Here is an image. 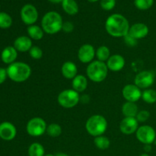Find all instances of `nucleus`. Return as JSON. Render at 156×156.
I'll use <instances>...</instances> for the list:
<instances>
[{
  "label": "nucleus",
  "instance_id": "obj_1",
  "mask_svg": "<svg viewBox=\"0 0 156 156\" xmlns=\"http://www.w3.org/2000/svg\"><path fill=\"white\" fill-rule=\"evenodd\" d=\"M129 21L120 14L110 15L105 22V29L109 35L113 37H123L129 30Z\"/></svg>",
  "mask_w": 156,
  "mask_h": 156
},
{
  "label": "nucleus",
  "instance_id": "obj_2",
  "mask_svg": "<svg viewBox=\"0 0 156 156\" xmlns=\"http://www.w3.org/2000/svg\"><path fill=\"white\" fill-rule=\"evenodd\" d=\"M8 76L15 82L27 81L31 75V68L28 64L22 62H15L7 68Z\"/></svg>",
  "mask_w": 156,
  "mask_h": 156
},
{
  "label": "nucleus",
  "instance_id": "obj_3",
  "mask_svg": "<svg viewBox=\"0 0 156 156\" xmlns=\"http://www.w3.org/2000/svg\"><path fill=\"white\" fill-rule=\"evenodd\" d=\"M63 21L61 15L58 12H49L46 13L41 20V27L44 33L55 34L62 30Z\"/></svg>",
  "mask_w": 156,
  "mask_h": 156
},
{
  "label": "nucleus",
  "instance_id": "obj_4",
  "mask_svg": "<svg viewBox=\"0 0 156 156\" xmlns=\"http://www.w3.org/2000/svg\"><path fill=\"white\" fill-rule=\"evenodd\" d=\"M108 68L106 62L99 60L92 61L86 69V74L88 79L94 82H101L106 79L108 74Z\"/></svg>",
  "mask_w": 156,
  "mask_h": 156
},
{
  "label": "nucleus",
  "instance_id": "obj_5",
  "mask_svg": "<svg viewBox=\"0 0 156 156\" xmlns=\"http://www.w3.org/2000/svg\"><path fill=\"white\" fill-rule=\"evenodd\" d=\"M108 121L105 117L100 114L92 115L85 123V129L88 134L94 137L102 136L107 130Z\"/></svg>",
  "mask_w": 156,
  "mask_h": 156
},
{
  "label": "nucleus",
  "instance_id": "obj_6",
  "mask_svg": "<svg viewBox=\"0 0 156 156\" xmlns=\"http://www.w3.org/2000/svg\"><path fill=\"white\" fill-rule=\"evenodd\" d=\"M79 93L73 89H66L61 91L57 97V101L61 107L66 109L74 108L79 103Z\"/></svg>",
  "mask_w": 156,
  "mask_h": 156
},
{
  "label": "nucleus",
  "instance_id": "obj_7",
  "mask_svg": "<svg viewBox=\"0 0 156 156\" xmlns=\"http://www.w3.org/2000/svg\"><path fill=\"white\" fill-rule=\"evenodd\" d=\"M47 123L41 117H34L27 123L26 130L28 135L33 137H38L44 135L47 131Z\"/></svg>",
  "mask_w": 156,
  "mask_h": 156
},
{
  "label": "nucleus",
  "instance_id": "obj_8",
  "mask_svg": "<svg viewBox=\"0 0 156 156\" xmlns=\"http://www.w3.org/2000/svg\"><path fill=\"white\" fill-rule=\"evenodd\" d=\"M136 139L144 145H152L156 139V132L149 125L140 126L136 132Z\"/></svg>",
  "mask_w": 156,
  "mask_h": 156
},
{
  "label": "nucleus",
  "instance_id": "obj_9",
  "mask_svg": "<svg viewBox=\"0 0 156 156\" xmlns=\"http://www.w3.org/2000/svg\"><path fill=\"white\" fill-rule=\"evenodd\" d=\"M155 82V73L150 70H144L136 76L134 84L140 89H147Z\"/></svg>",
  "mask_w": 156,
  "mask_h": 156
},
{
  "label": "nucleus",
  "instance_id": "obj_10",
  "mask_svg": "<svg viewBox=\"0 0 156 156\" xmlns=\"http://www.w3.org/2000/svg\"><path fill=\"white\" fill-rule=\"evenodd\" d=\"M21 18L27 25H33L38 19V12L31 4H26L21 10Z\"/></svg>",
  "mask_w": 156,
  "mask_h": 156
},
{
  "label": "nucleus",
  "instance_id": "obj_11",
  "mask_svg": "<svg viewBox=\"0 0 156 156\" xmlns=\"http://www.w3.org/2000/svg\"><path fill=\"white\" fill-rule=\"evenodd\" d=\"M122 94L126 101L136 103L140 98H142V91L139 87L134 84H129L123 87Z\"/></svg>",
  "mask_w": 156,
  "mask_h": 156
},
{
  "label": "nucleus",
  "instance_id": "obj_12",
  "mask_svg": "<svg viewBox=\"0 0 156 156\" xmlns=\"http://www.w3.org/2000/svg\"><path fill=\"white\" fill-rule=\"evenodd\" d=\"M96 50L91 44H84L78 51V58L82 63H90L95 56Z\"/></svg>",
  "mask_w": 156,
  "mask_h": 156
},
{
  "label": "nucleus",
  "instance_id": "obj_13",
  "mask_svg": "<svg viewBox=\"0 0 156 156\" xmlns=\"http://www.w3.org/2000/svg\"><path fill=\"white\" fill-rule=\"evenodd\" d=\"M138 128L139 122L136 117H124L120 123V129L124 135H132Z\"/></svg>",
  "mask_w": 156,
  "mask_h": 156
},
{
  "label": "nucleus",
  "instance_id": "obj_14",
  "mask_svg": "<svg viewBox=\"0 0 156 156\" xmlns=\"http://www.w3.org/2000/svg\"><path fill=\"white\" fill-rule=\"evenodd\" d=\"M17 129L12 123L3 122L0 124V138L5 141H11L16 136Z\"/></svg>",
  "mask_w": 156,
  "mask_h": 156
},
{
  "label": "nucleus",
  "instance_id": "obj_15",
  "mask_svg": "<svg viewBox=\"0 0 156 156\" xmlns=\"http://www.w3.org/2000/svg\"><path fill=\"white\" fill-rule=\"evenodd\" d=\"M149 32V29L146 24H144V23H136V24L130 26L128 34L138 41V40L146 37Z\"/></svg>",
  "mask_w": 156,
  "mask_h": 156
},
{
  "label": "nucleus",
  "instance_id": "obj_16",
  "mask_svg": "<svg viewBox=\"0 0 156 156\" xmlns=\"http://www.w3.org/2000/svg\"><path fill=\"white\" fill-rule=\"evenodd\" d=\"M125 59L121 55L114 54L110 56L106 62L108 69L112 72H119L123 69L125 66Z\"/></svg>",
  "mask_w": 156,
  "mask_h": 156
},
{
  "label": "nucleus",
  "instance_id": "obj_17",
  "mask_svg": "<svg viewBox=\"0 0 156 156\" xmlns=\"http://www.w3.org/2000/svg\"><path fill=\"white\" fill-rule=\"evenodd\" d=\"M32 41L28 36H20L14 42V47L19 52H27L30 50Z\"/></svg>",
  "mask_w": 156,
  "mask_h": 156
},
{
  "label": "nucleus",
  "instance_id": "obj_18",
  "mask_svg": "<svg viewBox=\"0 0 156 156\" xmlns=\"http://www.w3.org/2000/svg\"><path fill=\"white\" fill-rule=\"evenodd\" d=\"M61 72L64 78L67 79H73L77 76V66L71 61H67L62 64Z\"/></svg>",
  "mask_w": 156,
  "mask_h": 156
},
{
  "label": "nucleus",
  "instance_id": "obj_19",
  "mask_svg": "<svg viewBox=\"0 0 156 156\" xmlns=\"http://www.w3.org/2000/svg\"><path fill=\"white\" fill-rule=\"evenodd\" d=\"M17 57H18V51L15 47H12V46L6 47L2 52V60L6 64L10 65V64L15 62Z\"/></svg>",
  "mask_w": 156,
  "mask_h": 156
},
{
  "label": "nucleus",
  "instance_id": "obj_20",
  "mask_svg": "<svg viewBox=\"0 0 156 156\" xmlns=\"http://www.w3.org/2000/svg\"><path fill=\"white\" fill-rule=\"evenodd\" d=\"M73 89L78 93L83 92L88 87V80L87 78L83 75H77L72 82Z\"/></svg>",
  "mask_w": 156,
  "mask_h": 156
},
{
  "label": "nucleus",
  "instance_id": "obj_21",
  "mask_svg": "<svg viewBox=\"0 0 156 156\" xmlns=\"http://www.w3.org/2000/svg\"><path fill=\"white\" fill-rule=\"evenodd\" d=\"M121 110L125 117H136L139 112L138 106L134 102L126 101L123 105Z\"/></svg>",
  "mask_w": 156,
  "mask_h": 156
},
{
  "label": "nucleus",
  "instance_id": "obj_22",
  "mask_svg": "<svg viewBox=\"0 0 156 156\" xmlns=\"http://www.w3.org/2000/svg\"><path fill=\"white\" fill-rule=\"evenodd\" d=\"M27 31L28 37L30 39L35 40V41H40V40L44 37V30L42 29V27L38 25L33 24V25L28 26Z\"/></svg>",
  "mask_w": 156,
  "mask_h": 156
},
{
  "label": "nucleus",
  "instance_id": "obj_23",
  "mask_svg": "<svg viewBox=\"0 0 156 156\" xmlns=\"http://www.w3.org/2000/svg\"><path fill=\"white\" fill-rule=\"evenodd\" d=\"M62 7L64 12L69 15H75L79 12V5L75 0H63Z\"/></svg>",
  "mask_w": 156,
  "mask_h": 156
},
{
  "label": "nucleus",
  "instance_id": "obj_24",
  "mask_svg": "<svg viewBox=\"0 0 156 156\" xmlns=\"http://www.w3.org/2000/svg\"><path fill=\"white\" fill-rule=\"evenodd\" d=\"M95 56L101 62H107L111 56V50L107 46H101L96 50Z\"/></svg>",
  "mask_w": 156,
  "mask_h": 156
},
{
  "label": "nucleus",
  "instance_id": "obj_25",
  "mask_svg": "<svg viewBox=\"0 0 156 156\" xmlns=\"http://www.w3.org/2000/svg\"><path fill=\"white\" fill-rule=\"evenodd\" d=\"M45 150L41 143H34L29 146L28 155L29 156H44Z\"/></svg>",
  "mask_w": 156,
  "mask_h": 156
},
{
  "label": "nucleus",
  "instance_id": "obj_26",
  "mask_svg": "<svg viewBox=\"0 0 156 156\" xmlns=\"http://www.w3.org/2000/svg\"><path fill=\"white\" fill-rule=\"evenodd\" d=\"M142 99L149 105L155 104L156 102V91L152 88L145 89L142 92Z\"/></svg>",
  "mask_w": 156,
  "mask_h": 156
},
{
  "label": "nucleus",
  "instance_id": "obj_27",
  "mask_svg": "<svg viewBox=\"0 0 156 156\" xmlns=\"http://www.w3.org/2000/svg\"><path fill=\"white\" fill-rule=\"evenodd\" d=\"M94 143L96 147L98 149H101V150L108 149L110 147V145H111V142H110L109 139L103 135L95 137L94 140Z\"/></svg>",
  "mask_w": 156,
  "mask_h": 156
},
{
  "label": "nucleus",
  "instance_id": "obj_28",
  "mask_svg": "<svg viewBox=\"0 0 156 156\" xmlns=\"http://www.w3.org/2000/svg\"><path fill=\"white\" fill-rule=\"evenodd\" d=\"M46 133L51 137H58L62 133V127L57 123H51L47 126Z\"/></svg>",
  "mask_w": 156,
  "mask_h": 156
},
{
  "label": "nucleus",
  "instance_id": "obj_29",
  "mask_svg": "<svg viewBox=\"0 0 156 156\" xmlns=\"http://www.w3.org/2000/svg\"><path fill=\"white\" fill-rule=\"evenodd\" d=\"M12 24V18L5 12H0V28H9Z\"/></svg>",
  "mask_w": 156,
  "mask_h": 156
},
{
  "label": "nucleus",
  "instance_id": "obj_30",
  "mask_svg": "<svg viewBox=\"0 0 156 156\" xmlns=\"http://www.w3.org/2000/svg\"><path fill=\"white\" fill-rule=\"evenodd\" d=\"M154 0H134L135 6L140 10H147L152 6Z\"/></svg>",
  "mask_w": 156,
  "mask_h": 156
},
{
  "label": "nucleus",
  "instance_id": "obj_31",
  "mask_svg": "<svg viewBox=\"0 0 156 156\" xmlns=\"http://www.w3.org/2000/svg\"><path fill=\"white\" fill-rule=\"evenodd\" d=\"M28 52L30 57L34 59H40L43 56V50L38 46H33Z\"/></svg>",
  "mask_w": 156,
  "mask_h": 156
},
{
  "label": "nucleus",
  "instance_id": "obj_32",
  "mask_svg": "<svg viewBox=\"0 0 156 156\" xmlns=\"http://www.w3.org/2000/svg\"><path fill=\"white\" fill-rule=\"evenodd\" d=\"M149 117H150L149 111H146V110H142V111H139L136 118L138 120L139 123H144L149 120Z\"/></svg>",
  "mask_w": 156,
  "mask_h": 156
},
{
  "label": "nucleus",
  "instance_id": "obj_33",
  "mask_svg": "<svg viewBox=\"0 0 156 156\" xmlns=\"http://www.w3.org/2000/svg\"><path fill=\"white\" fill-rule=\"evenodd\" d=\"M116 0H101V7L105 11H111L115 7Z\"/></svg>",
  "mask_w": 156,
  "mask_h": 156
},
{
  "label": "nucleus",
  "instance_id": "obj_34",
  "mask_svg": "<svg viewBox=\"0 0 156 156\" xmlns=\"http://www.w3.org/2000/svg\"><path fill=\"white\" fill-rule=\"evenodd\" d=\"M123 39H124L125 44L127 46H129V47H135L137 44V42H138V41L136 39L133 37L129 34H127L126 36L123 37Z\"/></svg>",
  "mask_w": 156,
  "mask_h": 156
},
{
  "label": "nucleus",
  "instance_id": "obj_35",
  "mask_svg": "<svg viewBox=\"0 0 156 156\" xmlns=\"http://www.w3.org/2000/svg\"><path fill=\"white\" fill-rule=\"evenodd\" d=\"M74 30V25L70 21H65L62 24V30H63L66 33H71Z\"/></svg>",
  "mask_w": 156,
  "mask_h": 156
},
{
  "label": "nucleus",
  "instance_id": "obj_36",
  "mask_svg": "<svg viewBox=\"0 0 156 156\" xmlns=\"http://www.w3.org/2000/svg\"><path fill=\"white\" fill-rule=\"evenodd\" d=\"M8 76L7 70L5 69L0 68V85L2 84L6 80V78Z\"/></svg>",
  "mask_w": 156,
  "mask_h": 156
},
{
  "label": "nucleus",
  "instance_id": "obj_37",
  "mask_svg": "<svg viewBox=\"0 0 156 156\" xmlns=\"http://www.w3.org/2000/svg\"><path fill=\"white\" fill-rule=\"evenodd\" d=\"M90 101V97L88 94H85L80 96V101L79 102H82V104H88Z\"/></svg>",
  "mask_w": 156,
  "mask_h": 156
},
{
  "label": "nucleus",
  "instance_id": "obj_38",
  "mask_svg": "<svg viewBox=\"0 0 156 156\" xmlns=\"http://www.w3.org/2000/svg\"><path fill=\"white\" fill-rule=\"evenodd\" d=\"M152 146L151 145H144V147H143V149L146 152V153H148V152H151L152 151Z\"/></svg>",
  "mask_w": 156,
  "mask_h": 156
},
{
  "label": "nucleus",
  "instance_id": "obj_39",
  "mask_svg": "<svg viewBox=\"0 0 156 156\" xmlns=\"http://www.w3.org/2000/svg\"><path fill=\"white\" fill-rule=\"evenodd\" d=\"M48 1H50V2H52V3H56V4H57V3L62 2V1H63V0H48Z\"/></svg>",
  "mask_w": 156,
  "mask_h": 156
},
{
  "label": "nucleus",
  "instance_id": "obj_40",
  "mask_svg": "<svg viewBox=\"0 0 156 156\" xmlns=\"http://www.w3.org/2000/svg\"><path fill=\"white\" fill-rule=\"evenodd\" d=\"M55 156H69V155H67V154L66 153H63V152H59V153L56 154Z\"/></svg>",
  "mask_w": 156,
  "mask_h": 156
},
{
  "label": "nucleus",
  "instance_id": "obj_41",
  "mask_svg": "<svg viewBox=\"0 0 156 156\" xmlns=\"http://www.w3.org/2000/svg\"><path fill=\"white\" fill-rule=\"evenodd\" d=\"M87 1H88L89 2H95L98 1V0H87Z\"/></svg>",
  "mask_w": 156,
  "mask_h": 156
},
{
  "label": "nucleus",
  "instance_id": "obj_42",
  "mask_svg": "<svg viewBox=\"0 0 156 156\" xmlns=\"http://www.w3.org/2000/svg\"><path fill=\"white\" fill-rule=\"evenodd\" d=\"M140 156H150V155H149L148 153H143L142 154V155H140Z\"/></svg>",
  "mask_w": 156,
  "mask_h": 156
},
{
  "label": "nucleus",
  "instance_id": "obj_43",
  "mask_svg": "<svg viewBox=\"0 0 156 156\" xmlns=\"http://www.w3.org/2000/svg\"><path fill=\"white\" fill-rule=\"evenodd\" d=\"M44 156H55V155H53V154H47V155H45Z\"/></svg>",
  "mask_w": 156,
  "mask_h": 156
},
{
  "label": "nucleus",
  "instance_id": "obj_44",
  "mask_svg": "<svg viewBox=\"0 0 156 156\" xmlns=\"http://www.w3.org/2000/svg\"><path fill=\"white\" fill-rule=\"evenodd\" d=\"M154 143H155V145L156 146V139H155V142H154Z\"/></svg>",
  "mask_w": 156,
  "mask_h": 156
},
{
  "label": "nucleus",
  "instance_id": "obj_45",
  "mask_svg": "<svg viewBox=\"0 0 156 156\" xmlns=\"http://www.w3.org/2000/svg\"><path fill=\"white\" fill-rule=\"evenodd\" d=\"M76 156H82V155H76Z\"/></svg>",
  "mask_w": 156,
  "mask_h": 156
},
{
  "label": "nucleus",
  "instance_id": "obj_46",
  "mask_svg": "<svg viewBox=\"0 0 156 156\" xmlns=\"http://www.w3.org/2000/svg\"><path fill=\"white\" fill-rule=\"evenodd\" d=\"M155 73H156V68H155Z\"/></svg>",
  "mask_w": 156,
  "mask_h": 156
}]
</instances>
